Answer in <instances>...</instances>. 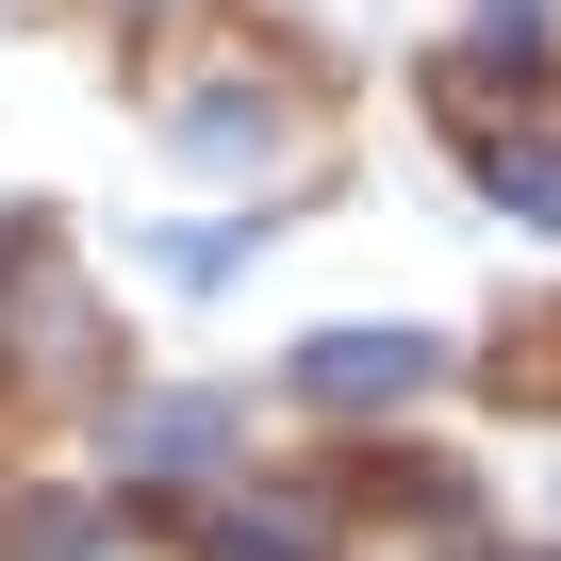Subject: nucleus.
Listing matches in <instances>:
<instances>
[{
    "label": "nucleus",
    "mask_w": 561,
    "mask_h": 561,
    "mask_svg": "<svg viewBox=\"0 0 561 561\" xmlns=\"http://www.w3.org/2000/svg\"><path fill=\"white\" fill-rule=\"evenodd\" d=\"M430 380V331H331L298 347V397H413Z\"/></svg>",
    "instance_id": "nucleus-1"
},
{
    "label": "nucleus",
    "mask_w": 561,
    "mask_h": 561,
    "mask_svg": "<svg viewBox=\"0 0 561 561\" xmlns=\"http://www.w3.org/2000/svg\"><path fill=\"white\" fill-rule=\"evenodd\" d=\"M545 67H561L545 0H495V18H479V83H545Z\"/></svg>",
    "instance_id": "nucleus-2"
},
{
    "label": "nucleus",
    "mask_w": 561,
    "mask_h": 561,
    "mask_svg": "<svg viewBox=\"0 0 561 561\" xmlns=\"http://www.w3.org/2000/svg\"><path fill=\"white\" fill-rule=\"evenodd\" d=\"M495 198H512V215H545V231H561V149H545V133H528V149H495Z\"/></svg>",
    "instance_id": "nucleus-3"
}]
</instances>
